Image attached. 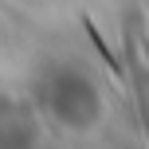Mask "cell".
Wrapping results in <instances>:
<instances>
[{"label":"cell","instance_id":"6da1fadb","mask_svg":"<svg viewBox=\"0 0 149 149\" xmlns=\"http://www.w3.org/2000/svg\"><path fill=\"white\" fill-rule=\"evenodd\" d=\"M134 55V79H137V94H141V110H145V126H149V71H145V63H141V51H130Z\"/></svg>","mask_w":149,"mask_h":149}]
</instances>
